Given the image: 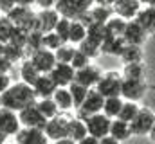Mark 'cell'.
Segmentation results:
<instances>
[{"mask_svg": "<svg viewBox=\"0 0 155 144\" xmlns=\"http://www.w3.org/2000/svg\"><path fill=\"white\" fill-rule=\"evenodd\" d=\"M11 83H13V81H11V77H9V74H0V94L5 92Z\"/></svg>", "mask_w": 155, "mask_h": 144, "instance_id": "f6af8a7d", "label": "cell"}, {"mask_svg": "<svg viewBox=\"0 0 155 144\" xmlns=\"http://www.w3.org/2000/svg\"><path fill=\"white\" fill-rule=\"evenodd\" d=\"M141 7H143V4L139 0H119L112 7V11H114V15L124 18V20H134L137 16V13L141 11Z\"/></svg>", "mask_w": 155, "mask_h": 144, "instance_id": "ac0fdd59", "label": "cell"}, {"mask_svg": "<svg viewBox=\"0 0 155 144\" xmlns=\"http://www.w3.org/2000/svg\"><path fill=\"white\" fill-rule=\"evenodd\" d=\"M121 83H123V74L117 70L103 72L101 79L96 85V90L103 94L105 97H116L121 96Z\"/></svg>", "mask_w": 155, "mask_h": 144, "instance_id": "3957f363", "label": "cell"}, {"mask_svg": "<svg viewBox=\"0 0 155 144\" xmlns=\"http://www.w3.org/2000/svg\"><path fill=\"white\" fill-rule=\"evenodd\" d=\"M153 124H155V112L148 106H141L139 113H137V115L134 117V121L130 123L132 135H139V137L150 135Z\"/></svg>", "mask_w": 155, "mask_h": 144, "instance_id": "277c9868", "label": "cell"}, {"mask_svg": "<svg viewBox=\"0 0 155 144\" xmlns=\"http://www.w3.org/2000/svg\"><path fill=\"white\" fill-rule=\"evenodd\" d=\"M27 36H29V31H27V29H22V27H16V25H15V31H13V36H11L9 43H15V45L25 49V45H27Z\"/></svg>", "mask_w": 155, "mask_h": 144, "instance_id": "b9f144b4", "label": "cell"}, {"mask_svg": "<svg viewBox=\"0 0 155 144\" xmlns=\"http://www.w3.org/2000/svg\"><path fill=\"white\" fill-rule=\"evenodd\" d=\"M134 20L148 33V36L155 34V5H143Z\"/></svg>", "mask_w": 155, "mask_h": 144, "instance_id": "ffe728a7", "label": "cell"}, {"mask_svg": "<svg viewBox=\"0 0 155 144\" xmlns=\"http://www.w3.org/2000/svg\"><path fill=\"white\" fill-rule=\"evenodd\" d=\"M148 92V83L139 79H128L123 77L121 83V97L126 101H141Z\"/></svg>", "mask_w": 155, "mask_h": 144, "instance_id": "ba28073f", "label": "cell"}, {"mask_svg": "<svg viewBox=\"0 0 155 144\" xmlns=\"http://www.w3.org/2000/svg\"><path fill=\"white\" fill-rule=\"evenodd\" d=\"M18 5H25V7H31L35 4H38V0H16Z\"/></svg>", "mask_w": 155, "mask_h": 144, "instance_id": "681fc988", "label": "cell"}, {"mask_svg": "<svg viewBox=\"0 0 155 144\" xmlns=\"http://www.w3.org/2000/svg\"><path fill=\"white\" fill-rule=\"evenodd\" d=\"M112 15H114L112 7H108L105 4H94L88 9V13L79 20H83V24H87V25H105Z\"/></svg>", "mask_w": 155, "mask_h": 144, "instance_id": "8fae6325", "label": "cell"}, {"mask_svg": "<svg viewBox=\"0 0 155 144\" xmlns=\"http://www.w3.org/2000/svg\"><path fill=\"white\" fill-rule=\"evenodd\" d=\"M49 76L52 77L56 87H69L71 83H74L76 70L72 69L71 63H56V67L49 72Z\"/></svg>", "mask_w": 155, "mask_h": 144, "instance_id": "2e32d148", "label": "cell"}, {"mask_svg": "<svg viewBox=\"0 0 155 144\" xmlns=\"http://www.w3.org/2000/svg\"><path fill=\"white\" fill-rule=\"evenodd\" d=\"M56 2L58 0H38V5L41 9H52V7H56Z\"/></svg>", "mask_w": 155, "mask_h": 144, "instance_id": "bcb514c9", "label": "cell"}, {"mask_svg": "<svg viewBox=\"0 0 155 144\" xmlns=\"http://www.w3.org/2000/svg\"><path fill=\"white\" fill-rule=\"evenodd\" d=\"M78 144H99V139H96L92 135H87V137H83Z\"/></svg>", "mask_w": 155, "mask_h": 144, "instance_id": "7dc6e473", "label": "cell"}, {"mask_svg": "<svg viewBox=\"0 0 155 144\" xmlns=\"http://www.w3.org/2000/svg\"><path fill=\"white\" fill-rule=\"evenodd\" d=\"M36 106H38V110L45 115V117H47V119H52V117L60 115V108H58V105L54 103V99H52V97L38 99V101H36Z\"/></svg>", "mask_w": 155, "mask_h": 144, "instance_id": "d6a6232c", "label": "cell"}, {"mask_svg": "<svg viewBox=\"0 0 155 144\" xmlns=\"http://www.w3.org/2000/svg\"><path fill=\"white\" fill-rule=\"evenodd\" d=\"M43 33L38 31V29H35V31H29V36H27V45H25V51L31 54V52H35V51H38L43 47Z\"/></svg>", "mask_w": 155, "mask_h": 144, "instance_id": "74e56055", "label": "cell"}, {"mask_svg": "<svg viewBox=\"0 0 155 144\" xmlns=\"http://www.w3.org/2000/svg\"><path fill=\"white\" fill-rule=\"evenodd\" d=\"M139 103L137 101H126L124 99V103H123V108H121V112H119V117L117 119H121V121H126V123H132L134 121V117L139 113Z\"/></svg>", "mask_w": 155, "mask_h": 144, "instance_id": "836d02e7", "label": "cell"}, {"mask_svg": "<svg viewBox=\"0 0 155 144\" xmlns=\"http://www.w3.org/2000/svg\"><path fill=\"white\" fill-rule=\"evenodd\" d=\"M123 103L124 99L121 96H116V97H107L105 99V105H103V113L108 115L110 119H117L119 117V112L123 108Z\"/></svg>", "mask_w": 155, "mask_h": 144, "instance_id": "4dcf8cb0", "label": "cell"}, {"mask_svg": "<svg viewBox=\"0 0 155 144\" xmlns=\"http://www.w3.org/2000/svg\"><path fill=\"white\" fill-rule=\"evenodd\" d=\"M25 49L24 47H18V45H15V43H4V52H2V56L4 58H7L11 63H16V61H20V60H24L25 58Z\"/></svg>", "mask_w": 155, "mask_h": 144, "instance_id": "1f68e13d", "label": "cell"}, {"mask_svg": "<svg viewBox=\"0 0 155 144\" xmlns=\"http://www.w3.org/2000/svg\"><path fill=\"white\" fill-rule=\"evenodd\" d=\"M52 99L58 105L60 112H67V110L74 108V101H72V96H71L69 87H58L56 92L52 94Z\"/></svg>", "mask_w": 155, "mask_h": 144, "instance_id": "cb8c5ba5", "label": "cell"}, {"mask_svg": "<svg viewBox=\"0 0 155 144\" xmlns=\"http://www.w3.org/2000/svg\"><path fill=\"white\" fill-rule=\"evenodd\" d=\"M61 15L52 7V9H41L36 13V29L41 33H51L56 29Z\"/></svg>", "mask_w": 155, "mask_h": 144, "instance_id": "9a60e30c", "label": "cell"}, {"mask_svg": "<svg viewBox=\"0 0 155 144\" xmlns=\"http://www.w3.org/2000/svg\"><path fill=\"white\" fill-rule=\"evenodd\" d=\"M150 141H152V144H155V124H153V128H152V132H150Z\"/></svg>", "mask_w": 155, "mask_h": 144, "instance_id": "f5cc1de1", "label": "cell"}, {"mask_svg": "<svg viewBox=\"0 0 155 144\" xmlns=\"http://www.w3.org/2000/svg\"><path fill=\"white\" fill-rule=\"evenodd\" d=\"M29 60L33 61V65H35L41 74H49V72L56 67V63H58L54 52L49 51V49H45V47H41L38 51L31 52V54H29Z\"/></svg>", "mask_w": 155, "mask_h": 144, "instance_id": "7c38bea8", "label": "cell"}, {"mask_svg": "<svg viewBox=\"0 0 155 144\" xmlns=\"http://www.w3.org/2000/svg\"><path fill=\"white\" fill-rule=\"evenodd\" d=\"M0 18H2V13H0Z\"/></svg>", "mask_w": 155, "mask_h": 144, "instance_id": "6f0895ef", "label": "cell"}, {"mask_svg": "<svg viewBox=\"0 0 155 144\" xmlns=\"http://www.w3.org/2000/svg\"><path fill=\"white\" fill-rule=\"evenodd\" d=\"M71 24H72V20L71 18H67V16H61L60 18V22H58V25H56V33L58 36L65 41V43H69V33H71Z\"/></svg>", "mask_w": 155, "mask_h": 144, "instance_id": "60d3db41", "label": "cell"}, {"mask_svg": "<svg viewBox=\"0 0 155 144\" xmlns=\"http://www.w3.org/2000/svg\"><path fill=\"white\" fill-rule=\"evenodd\" d=\"M5 16H7L16 27L27 29V31H35V29H36V13H33L31 7H25V5H15Z\"/></svg>", "mask_w": 155, "mask_h": 144, "instance_id": "5b68a950", "label": "cell"}, {"mask_svg": "<svg viewBox=\"0 0 155 144\" xmlns=\"http://www.w3.org/2000/svg\"><path fill=\"white\" fill-rule=\"evenodd\" d=\"M40 74H41V72L33 65V61H31L29 58L22 61V65H20V77H22V79H20V81H24V83H27V85L33 87L35 81L40 77Z\"/></svg>", "mask_w": 155, "mask_h": 144, "instance_id": "83f0119b", "label": "cell"}, {"mask_svg": "<svg viewBox=\"0 0 155 144\" xmlns=\"http://www.w3.org/2000/svg\"><path fill=\"white\" fill-rule=\"evenodd\" d=\"M33 88H35L38 99H45V97H52V94L56 92L58 87H56V83L52 81V77L49 74H40V77L33 85Z\"/></svg>", "mask_w": 155, "mask_h": 144, "instance_id": "44dd1931", "label": "cell"}, {"mask_svg": "<svg viewBox=\"0 0 155 144\" xmlns=\"http://www.w3.org/2000/svg\"><path fill=\"white\" fill-rule=\"evenodd\" d=\"M43 132L49 137V141H52V142L69 137V117L56 115V117L49 119L47 124H45V128H43Z\"/></svg>", "mask_w": 155, "mask_h": 144, "instance_id": "30bf717a", "label": "cell"}, {"mask_svg": "<svg viewBox=\"0 0 155 144\" xmlns=\"http://www.w3.org/2000/svg\"><path fill=\"white\" fill-rule=\"evenodd\" d=\"M124 41L126 43H134V45H144L146 38H148V33L135 22V20H128L126 22V29H124Z\"/></svg>", "mask_w": 155, "mask_h": 144, "instance_id": "d6986e66", "label": "cell"}, {"mask_svg": "<svg viewBox=\"0 0 155 144\" xmlns=\"http://www.w3.org/2000/svg\"><path fill=\"white\" fill-rule=\"evenodd\" d=\"M76 47L83 52V54H87L90 60L101 54V45H99V43H96V41H92V40H88V38H85V40H83L79 45H76Z\"/></svg>", "mask_w": 155, "mask_h": 144, "instance_id": "8d00e7d4", "label": "cell"}, {"mask_svg": "<svg viewBox=\"0 0 155 144\" xmlns=\"http://www.w3.org/2000/svg\"><path fill=\"white\" fill-rule=\"evenodd\" d=\"M18 117H20V123H22V128H40V130H43L45 124H47V121H49L38 110L36 103L25 106L24 110H20Z\"/></svg>", "mask_w": 155, "mask_h": 144, "instance_id": "9c48e42d", "label": "cell"}, {"mask_svg": "<svg viewBox=\"0 0 155 144\" xmlns=\"http://www.w3.org/2000/svg\"><path fill=\"white\" fill-rule=\"evenodd\" d=\"M126 22L124 18L117 16V15H112L110 20L105 24V36H117V38H123L124 34V29H126Z\"/></svg>", "mask_w": 155, "mask_h": 144, "instance_id": "4316f807", "label": "cell"}, {"mask_svg": "<svg viewBox=\"0 0 155 144\" xmlns=\"http://www.w3.org/2000/svg\"><path fill=\"white\" fill-rule=\"evenodd\" d=\"M119 58H121V61H123L124 65H128V63H141L143 58H144V52H143V47H141V45L126 43L124 49L121 51Z\"/></svg>", "mask_w": 155, "mask_h": 144, "instance_id": "603a6c76", "label": "cell"}, {"mask_svg": "<svg viewBox=\"0 0 155 144\" xmlns=\"http://www.w3.org/2000/svg\"><path fill=\"white\" fill-rule=\"evenodd\" d=\"M74 52H76V47L72 43H63L60 49L54 51V56L58 63H71L74 58Z\"/></svg>", "mask_w": 155, "mask_h": 144, "instance_id": "d590c367", "label": "cell"}, {"mask_svg": "<svg viewBox=\"0 0 155 144\" xmlns=\"http://www.w3.org/2000/svg\"><path fill=\"white\" fill-rule=\"evenodd\" d=\"M16 144H49V137L40 128H22L15 135Z\"/></svg>", "mask_w": 155, "mask_h": 144, "instance_id": "e0dca14e", "label": "cell"}, {"mask_svg": "<svg viewBox=\"0 0 155 144\" xmlns=\"http://www.w3.org/2000/svg\"><path fill=\"white\" fill-rule=\"evenodd\" d=\"M126 41L124 38H117V36H105L103 43H101V54H107V56H117L121 54V51L124 49Z\"/></svg>", "mask_w": 155, "mask_h": 144, "instance_id": "7402d4cb", "label": "cell"}, {"mask_svg": "<svg viewBox=\"0 0 155 144\" xmlns=\"http://www.w3.org/2000/svg\"><path fill=\"white\" fill-rule=\"evenodd\" d=\"M13 31H15V24L5 15H2V18H0V41L9 43V40L13 36Z\"/></svg>", "mask_w": 155, "mask_h": 144, "instance_id": "f35d334b", "label": "cell"}, {"mask_svg": "<svg viewBox=\"0 0 155 144\" xmlns=\"http://www.w3.org/2000/svg\"><path fill=\"white\" fill-rule=\"evenodd\" d=\"M101 76H103L101 69H99L97 65H92V63H90V65H87V67L76 70L74 81L79 83V85H83V87H87V88H96V85H97V81L101 79Z\"/></svg>", "mask_w": 155, "mask_h": 144, "instance_id": "5bb4252c", "label": "cell"}, {"mask_svg": "<svg viewBox=\"0 0 155 144\" xmlns=\"http://www.w3.org/2000/svg\"><path fill=\"white\" fill-rule=\"evenodd\" d=\"M87 24H83V20H72L71 24V33H69V43L79 45L85 38H87Z\"/></svg>", "mask_w": 155, "mask_h": 144, "instance_id": "f546056e", "label": "cell"}, {"mask_svg": "<svg viewBox=\"0 0 155 144\" xmlns=\"http://www.w3.org/2000/svg\"><path fill=\"white\" fill-rule=\"evenodd\" d=\"M71 65H72V69H74V70H79V69H83V67L90 65V58H88L87 54H83V52L76 47V52H74V58H72Z\"/></svg>", "mask_w": 155, "mask_h": 144, "instance_id": "7bdbcfd3", "label": "cell"}, {"mask_svg": "<svg viewBox=\"0 0 155 144\" xmlns=\"http://www.w3.org/2000/svg\"><path fill=\"white\" fill-rule=\"evenodd\" d=\"M99 144H121L117 139H114L112 135H107V137H103V139H99Z\"/></svg>", "mask_w": 155, "mask_h": 144, "instance_id": "c3c4849f", "label": "cell"}, {"mask_svg": "<svg viewBox=\"0 0 155 144\" xmlns=\"http://www.w3.org/2000/svg\"><path fill=\"white\" fill-rule=\"evenodd\" d=\"M2 52H4V43L0 41V56H2Z\"/></svg>", "mask_w": 155, "mask_h": 144, "instance_id": "9f6ffc18", "label": "cell"}, {"mask_svg": "<svg viewBox=\"0 0 155 144\" xmlns=\"http://www.w3.org/2000/svg\"><path fill=\"white\" fill-rule=\"evenodd\" d=\"M13 65H15V63H11L7 58L0 56V74H9V70L13 69Z\"/></svg>", "mask_w": 155, "mask_h": 144, "instance_id": "ee69618b", "label": "cell"}, {"mask_svg": "<svg viewBox=\"0 0 155 144\" xmlns=\"http://www.w3.org/2000/svg\"><path fill=\"white\" fill-rule=\"evenodd\" d=\"M143 5H155V0H139Z\"/></svg>", "mask_w": 155, "mask_h": 144, "instance_id": "db71d44e", "label": "cell"}, {"mask_svg": "<svg viewBox=\"0 0 155 144\" xmlns=\"http://www.w3.org/2000/svg\"><path fill=\"white\" fill-rule=\"evenodd\" d=\"M88 135V130H87V124H85V121L81 119V117H71L69 119V137L72 139V141H76L79 142L83 137H87Z\"/></svg>", "mask_w": 155, "mask_h": 144, "instance_id": "d4e9b609", "label": "cell"}, {"mask_svg": "<svg viewBox=\"0 0 155 144\" xmlns=\"http://www.w3.org/2000/svg\"><path fill=\"white\" fill-rule=\"evenodd\" d=\"M36 101H38V97H36L35 88L24 81L11 83L9 88L0 94V106L15 110V112H20L29 105H35Z\"/></svg>", "mask_w": 155, "mask_h": 144, "instance_id": "6da1fadb", "label": "cell"}, {"mask_svg": "<svg viewBox=\"0 0 155 144\" xmlns=\"http://www.w3.org/2000/svg\"><path fill=\"white\" fill-rule=\"evenodd\" d=\"M85 124H87V130H88V135L96 137V139H103L107 135H110V124H112V119L108 115H105L103 112L99 113H94V115H88L83 119Z\"/></svg>", "mask_w": 155, "mask_h": 144, "instance_id": "8992f818", "label": "cell"}, {"mask_svg": "<svg viewBox=\"0 0 155 144\" xmlns=\"http://www.w3.org/2000/svg\"><path fill=\"white\" fill-rule=\"evenodd\" d=\"M69 90H71V96H72V101H74V110H78L83 105V101H85V97H87L90 88H87V87H83V85L74 81V83L69 85Z\"/></svg>", "mask_w": 155, "mask_h": 144, "instance_id": "e575fe53", "label": "cell"}, {"mask_svg": "<svg viewBox=\"0 0 155 144\" xmlns=\"http://www.w3.org/2000/svg\"><path fill=\"white\" fill-rule=\"evenodd\" d=\"M110 135L117 139L119 142L126 141L132 137V128H130V123L126 121H121V119H112V124H110Z\"/></svg>", "mask_w": 155, "mask_h": 144, "instance_id": "484cf974", "label": "cell"}, {"mask_svg": "<svg viewBox=\"0 0 155 144\" xmlns=\"http://www.w3.org/2000/svg\"><path fill=\"white\" fill-rule=\"evenodd\" d=\"M119 0H99V4H105V5H108V7H114Z\"/></svg>", "mask_w": 155, "mask_h": 144, "instance_id": "816d5d0a", "label": "cell"}, {"mask_svg": "<svg viewBox=\"0 0 155 144\" xmlns=\"http://www.w3.org/2000/svg\"><path fill=\"white\" fill-rule=\"evenodd\" d=\"M52 144H78L76 141H72L71 137H65V139H60V141H54Z\"/></svg>", "mask_w": 155, "mask_h": 144, "instance_id": "f907efd6", "label": "cell"}, {"mask_svg": "<svg viewBox=\"0 0 155 144\" xmlns=\"http://www.w3.org/2000/svg\"><path fill=\"white\" fill-rule=\"evenodd\" d=\"M5 139H7V135L0 130V144H5Z\"/></svg>", "mask_w": 155, "mask_h": 144, "instance_id": "11a10c76", "label": "cell"}, {"mask_svg": "<svg viewBox=\"0 0 155 144\" xmlns=\"http://www.w3.org/2000/svg\"><path fill=\"white\" fill-rule=\"evenodd\" d=\"M105 99H107V97H105L103 94H99L96 88H90L88 94H87V97H85V101H83V105L76 110L78 117L85 119V117H88V115H94V113L103 112Z\"/></svg>", "mask_w": 155, "mask_h": 144, "instance_id": "52a82bcc", "label": "cell"}, {"mask_svg": "<svg viewBox=\"0 0 155 144\" xmlns=\"http://www.w3.org/2000/svg\"><path fill=\"white\" fill-rule=\"evenodd\" d=\"M41 43H43V47H45V49H49V51H52V52H54V51H56V49H60L65 41L58 36L56 31H51V33H43V41H41Z\"/></svg>", "mask_w": 155, "mask_h": 144, "instance_id": "ab89813d", "label": "cell"}, {"mask_svg": "<svg viewBox=\"0 0 155 144\" xmlns=\"http://www.w3.org/2000/svg\"><path fill=\"white\" fill-rule=\"evenodd\" d=\"M123 77H128V79H139V81H146V67H144V61L141 63H128L123 67Z\"/></svg>", "mask_w": 155, "mask_h": 144, "instance_id": "f1b7e54d", "label": "cell"}, {"mask_svg": "<svg viewBox=\"0 0 155 144\" xmlns=\"http://www.w3.org/2000/svg\"><path fill=\"white\" fill-rule=\"evenodd\" d=\"M92 5H94V0H58L54 9L61 16H67L71 20H79L88 13Z\"/></svg>", "mask_w": 155, "mask_h": 144, "instance_id": "7a4b0ae2", "label": "cell"}, {"mask_svg": "<svg viewBox=\"0 0 155 144\" xmlns=\"http://www.w3.org/2000/svg\"><path fill=\"white\" fill-rule=\"evenodd\" d=\"M0 130H2L7 137H9V135H16V133L22 130V123H20L18 112L0 106Z\"/></svg>", "mask_w": 155, "mask_h": 144, "instance_id": "4fadbf2b", "label": "cell"}]
</instances>
